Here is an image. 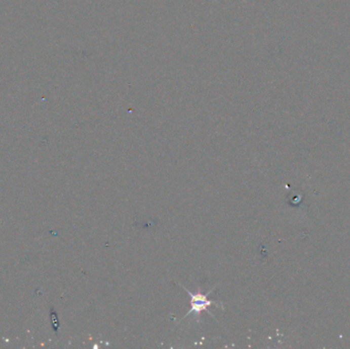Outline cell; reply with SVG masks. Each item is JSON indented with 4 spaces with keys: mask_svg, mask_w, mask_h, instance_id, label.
I'll return each instance as SVG.
<instances>
[{
    "mask_svg": "<svg viewBox=\"0 0 350 349\" xmlns=\"http://www.w3.org/2000/svg\"><path fill=\"white\" fill-rule=\"evenodd\" d=\"M185 289V288H184ZM186 290V289H185ZM187 294L190 296V311L185 315V317H183V319H185L187 316H189L190 314H199V313H202V312H208L211 316L212 314L208 311V307L212 304H215L213 301L208 300V295L211 294V292H209L208 294H202V293H198V294H192L191 292H189L188 290H186ZM182 319V320H183Z\"/></svg>",
    "mask_w": 350,
    "mask_h": 349,
    "instance_id": "6da1fadb",
    "label": "cell"
}]
</instances>
